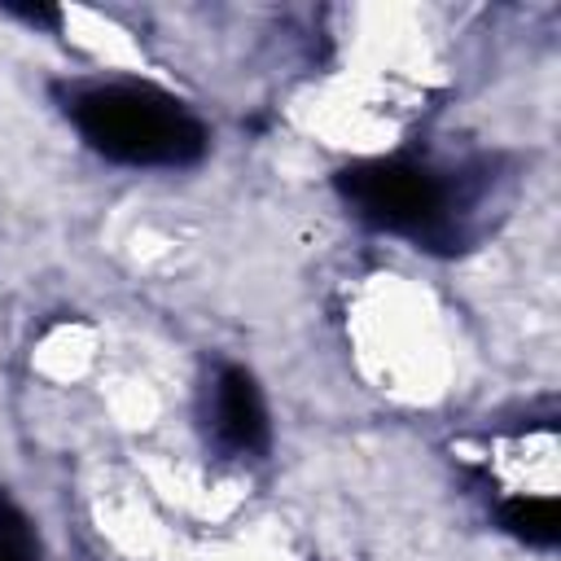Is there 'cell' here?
Returning a JSON list of instances; mask_svg holds the SVG:
<instances>
[{
  "mask_svg": "<svg viewBox=\"0 0 561 561\" xmlns=\"http://www.w3.org/2000/svg\"><path fill=\"white\" fill-rule=\"evenodd\" d=\"M500 517H504V526H508L517 539H526V543H535V548H552L557 535H561L557 500H548V495H517V500H508V504L500 508Z\"/></svg>",
  "mask_w": 561,
  "mask_h": 561,
  "instance_id": "obj_4",
  "label": "cell"
},
{
  "mask_svg": "<svg viewBox=\"0 0 561 561\" xmlns=\"http://www.w3.org/2000/svg\"><path fill=\"white\" fill-rule=\"evenodd\" d=\"M79 136L123 167H188L206 153V127L167 92L145 83H96L75 92Z\"/></svg>",
  "mask_w": 561,
  "mask_h": 561,
  "instance_id": "obj_1",
  "label": "cell"
},
{
  "mask_svg": "<svg viewBox=\"0 0 561 561\" xmlns=\"http://www.w3.org/2000/svg\"><path fill=\"white\" fill-rule=\"evenodd\" d=\"M210 425L224 451H259L267 443V408L254 386V377L237 364L219 368L215 399H210Z\"/></svg>",
  "mask_w": 561,
  "mask_h": 561,
  "instance_id": "obj_3",
  "label": "cell"
},
{
  "mask_svg": "<svg viewBox=\"0 0 561 561\" xmlns=\"http://www.w3.org/2000/svg\"><path fill=\"white\" fill-rule=\"evenodd\" d=\"M337 188L351 202V210L377 232L408 237L425 250H460L465 241L451 188L421 162L408 158L355 162L337 175Z\"/></svg>",
  "mask_w": 561,
  "mask_h": 561,
  "instance_id": "obj_2",
  "label": "cell"
},
{
  "mask_svg": "<svg viewBox=\"0 0 561 561\" xmlns=\"http://www.w3.org/2000/svg\"><path fill=\"white\" fill-rule=\"evenodd\" d=\"M0 561H39V543L26 513L4 495H0Z\"/></svg>",
  "mask_w": 561,
  "mask_h": 561,
  "instance_id": "obj_5",
  "label": "cell"
}]
</instances>
